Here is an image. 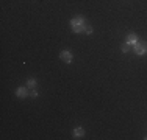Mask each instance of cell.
I'll use <instances>...</instances> for the list:
<instances>
[{"instance_id":"obj_4","label":"cell","mask_w":147,"mask_h":140,"mask_svg":"<svg viewBox=\"0 0 147 140\" xmlns=\"http://www.w3.org/2000/svg\"><path fill=\"white\" fill-rule=\"evenodd\" d=\"M16 95L19 98H25L27 95H28V92H27V87H19V89L16 90Z\"/></svg>"},{"instance_id":"obj_8","label":"cell","mask_w":147,"mask_h":140,"mask_svg":"<svg viewBox=\"0 0 147 140\" xmlns=\"http://www.w3.org/2000/svg\"><path fill=\"white\" fill-rule=\"evenodd\" d=\"M127 51H130V45L124 44V45H122V53H127Z\"/></svg>"},{"instance_id":"obj_2","label":"cell","mask_w":147,"mask_h":140,"mask_svg":"<svg viewBox=\"0 0 147 140\" xmlns=\"http://www.w3.org/2000/svg\"><path fill=\"white\" fill-rule=\"evenodd\" d=\"M133 50H135L136 55L142 56L147 53V42H136L135 45H133Z\"/></svg>"},{"instance_id":"obj_10","label":"cell","mask_w":147,"mask_h":140,"mask_svg":"<svg viewBox=\"0 0 147 140\" xmlns=\"http://www.w3.org/2000/svg\"><path fill=\"white\" fill-rule=\"evenodd\" d=\"M30 95H31V97H33V98H36V97H38V92H36V90H33V92H31V93H30Z\"/></svg>"},{"instance_id":"obj_6","label":"cell","mask_w":147,"mask_h":140,"mask_svg":"<svg viewBox=\"0 0 147 140\" xmlns=\"http://www.w3.org/2000/svg\"><path fill=\"white\" fill-rule=\"evenodd\" d=\"M74 135H75L77 139H80L82 135H85V129L83 128H75L74 129Z\"/></svg>"},{"instance_id":"obj_7","label":"cell","mask_w":147,"mask_h":140,"mask_svg":"<svg viewBox=\"0 0 147 140\" xmlns=\"http://www.w3.org/2000/svg\"><path fill=\"white\" fill-rule=\"evenodd\" d=\"M36 86H38L36 79H28L27 81V87H36Z\"/></svg>"},{"instance_id":"obj_5","label":"cell","mask_w":147,"mask_h":140,"mask_svg":"<svg viewBox=\"0 0 147 140\" xmlns=\"http://www.w3.org/2000/svg\"><path fill=\"white\" fill-rule=\"evenodd\" d=\"M136 42H138V36H136V34H133V33H130L127 36V44L128 45H135Z\"/></svg>"},{"instance_id":"obj_3","label":"cell","mask_w":147,"mask_h":140,"mask_svg":"<svg viewBox=\"0 0 147 140\" xmlns=\"http://www.w3.org/2000/svg\"><path fill=\"white\" fill-rule=\"evenodd\" d=\"M59 58L63 59L64 62H72V53L71 51H67V50H64V51H61V55H59Z\"/></svg>"},{"instance_id":"obj_9","label":"cell","mask_w":147,"mask_h":140,"mask_svg":"<svg viewBox=\"0 0 147 140\" xmlns=\"http://www.w3.org/2000/svg\"><path fill=\"white\" fill-rule=\"evenodd\" d=\"M85 31H86V34H91V33H92V27L86 25V27H85Z\"/></svg>"},{"instance_id":"obj_1","label":"cell","mask_w":147,"mask_h":140,"mask_svg":"<svg viewBox=\"0 0 147 140\" xmlns=\"http://www.w3.org/2000/svg\"><path fill=\"white\" fill-rule=\"evenodd\" d=\"M71 27H72V30H74V33H82V31H85V27H86V23H85V19L83 17H74V19L71 20Z\"/></svg>"}]
</instances>
